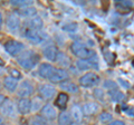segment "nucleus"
<instances>
[{
	"instance_id": "2",
	"label": "nucleus",
	"mask_w": 134,
	"mask_h": 125,
	"mask_svg": "<svg viewBox=\"0 0 134 125\" xmlns=\"http://www.w3.org/2000/svg\"><path fill=\"white\" fill-rule=\"evenodd\" d=\"M70 50L79 59H91L92 57H94L96 55L94 50L87 48L85 45H83L81 43H73L72 46H70Z\"/></svg>"
},
{
	"instance_id": "42",
	"label": "nucleus",
	"mask_w": 134,
	"mask_h": 125,
	"mask_svg": "<svg viewBox=\"0 0 134 125\" xmlns=\"http://www.w3.org/2000/svg\"><path fill=\"white\" fill-rule=\"evenodd\" d=\"M0 88H1V82H0Z\"/></svg>"
},
{
	"instance_id": "38",
	"label": "nucleus",
	"mask_w": 134,
	"mask_h": 125,
	"mask_svg": "<svg viewBox=\"0 0 134 125\" xmlns=\"http://www.w3.org/2000/svg\"><path fill=\"white\" fill-rule=\"evenodd\" d=\"M127 114H130V115L134 116V108H131V110H130V111H127Z\"/></svg>"
},
{
	"instance_id": "8",
	"label": "nucleus",
	"mask_w": 134,
	"mask_h": 125,
	"mask_svg": "<svg viewBox=\"0 0 134 125\" xmlns=\"http://www.w3.org/2000/svg\"><path fill=\"white\" fill-rule=\"evenodd\" d=\"M69 77V74L68 72H67L66 69L64 68H56L55 72H54V74L52 75V77L49 78V82L52 83H63L68 79Z\"/></svg>"
},
{
	"instance_id": "9",
	"label": "nucleus",
	"mask_w": 134,
	"mask_h": 125,
	"mask_svg": "<svg viewBox=\"0 0 134 125\" xmlns=\"http://www.w3.org/2000/svg\"><path fill=\"white\" fill-rule=\"evenodd\" d=\"M40 114L47 121H54L57 117V112L56 108L54 107L52 104H45L44 107L40 110Z\"/></svg>"
},
{
	"instance_id": "41",
	"label": "nucleus",
	"mask_w": 134,
	"mask_h": 125,
	"mask_svg": "<svg viewBox=\"0 0 134 125\" xmlns=\"http://www.w3.org/2000/svg\"><path fill=\"white\" fill-rule=\"evenodd\" d=\"M0 125H7V124H5V123H2V124H0Z\"/></svg>"
},
{
	"instance_id": "37",
	"label": "nucleus",
	"mask_w": 134,
	"mask_h": 125,
	"mask_svg": "<svg viewBox=\"0 0 134 125\" xmlns=\"http://www.w3.org/2000/svg\"><path fill=\"white\" fill-rule=\"evenodd\" d=\"M2 24H3V17H2V14L0 12V30L2 29Z\"/></svg>"
},
{
	"instance_id": "21",
	"label": "nucleus",
	"mask_w": 134,
	"mask_h": 125,
	"mask_svg": "<svg viewBox=\"0 0 134 125\" xmlns=\"http://www.w3.org/2000/svg\"><path fill=\"white\" fill-rule=\"evenodd\" d=\"M17 14H18L19 16H21V17L24 18H32L35 17L36 14H37V9L35 7H26V8H23V9H20L17 11Z\"/></svg>"
},
{
	"instance_id": "31",
	"label": "nucleus",
	"mask_w": 134,
	"mask_h": 125,
	"mask_svg": "<svg viewBox=\"0 0 134 125\" xmlns=\"http://www.w3.org/2000/svg\"><path fill=\"white\" fill-rule=\"evenodd\" d=\"M133 6V2L131 1H119L116 2V7H124L126 8V9H130Z\"/></svg>"
},
{
	"instance_id": "29",
	"label": "nucleus",
	"mask_w": 134,
	"mask_h": 125,
	"mask_svg": "<svg viewBox=\"0 0 134 125\" xmlns=\"http://www.w3.org/2000/svg\"><path fill=\"white\" fill-rule=\"evenodd\" d=\"M104 87L107 88L108 90H113V89H117V84L113 81H105L104 82Z\"/></svg>"
},
{
	"instance_id": "30",
	"label": "nucleus",
	"mask_w": 134,
	"mask_h": 125,
	"mask_svg": "<svg viewBox=\"0 0 134 125\" xmlns=\"http://www.w3.org/2000/svg\"><path fill=\"white\" fill-rule=\"evenodd\" d=\"M63 29L66 31H69V32H73V31H76L77 30V24L72 22V24H68V25H65Z\"/></svg>"
},
{
	"instance_id": "26",
	"label": "nucleus",
	"mask_w": 134,
	"mask_h": 125,
	"mask_svg": "<svg viewBox=\"0 0 134 125\" xmlns=\"http://www.w3.org/2000/svg\"><path fill=\"white\" fill-rule=\"evenodd\" d=\"M10 3L11 6L17 7L19 9H23V8H26V7H30L32 5V1H29V0H12Z\"/></svg>"
},
{
	"instance_id": "15",
	"label": "nucleus",
	"mask_w": 134,
	"mask_h": 125,
	"mask_svg": "<svg viewBox=\"0 0 134 125\" xmlns=\"http://www.w3.org/2000/svg\"><path fill=\"white\" fill-rule=\"evenodd\" d=\"M17 111L20 114H28L31 111V101L29 98H21L19 99L18 104H17Z\"/></svg>"
},
{
	"instance_id": "11",
	"label": "nucleus",
	"mask_w": 134,
	"mask_h": 125,
	"mask_svg": "<svg viewBox=\"0 0 134 125\" xmlns=\"http://www.w3.org/2000/svg\"><path fill=\"white\" fill-rule=\"evenodd\" d=\"M6 26L8 28V30H10V31H17V30H19V28H20V19L18 16H16L14 14H11L9 15L7 17V20H6Z\"/></svg>"
},
{
	"instance_id": "18",
	"label": "nucleus",
	"mask_w": 134,
	"mask_h": 125,
	"mask_svg": "<svg viewBox=\"0 0 134 125\" xmlns=\"http://www.w3.org/2000/svg\"><path fill=\"white\" fill-rule=\"evenodd\" d=\"M70 116L73 118V122L75 123H82V121L84 118V113H83V110L79 105H73L72 106V110H70Z\"/></svg>"
},
{
	"instance_id": "5",
	"label": "nucleus",
	"mask_w": 134,
	"mask_h": 125,
	"mask_svg": "<svg viewBox=\"0 0 134 125\" xmlns=\"http://www.w3.org/2000/svg\"><path fill=\"white\" fill-rule=\"evenodd\" d=\"M6 52L11 56H18L25 49V45L17 40H9L5 44Z\"/></svg>"
},
{
	"instance_id": "12",
	"label": "nucleus",
	"mask_w": 134,
	"mask_h": 125,
	"mask_svg": "<svg viewBox=\"0 0 134 125\" xmlns=\"http://www.w3.org/2000/svg\"><path fill=\"white\" fill-rule=\"evenodd\" d=\"M58 54H59V50H58V48L54 45L47 46L46 48H44V52H43L44 57L49 61H56Z\"/></svg>"
},
{
	"instance_id": "20",
	"label": "nucleus",
	"mask_w": 134,
	"mask_h": 125,
	"mask_svg": "<svg viewBox=\"0 0 134 125\" xmlns=\"http://www.w3.org/2000/svg\"><path fill=\"white\" fill-rule=\"evenodd\" d=\"M3 86L6 87L7 90L15 92L19 86L18 79H16V78L11 77V76H7V77H5V79H3Z\"/></svg>"
},
{
	"instance_id": "4",
	"label": "nucleus",
	"mask_w": 134,
	"mask_h": 125,
	"mask_svg": "<svg viewBox=\"0 0 134 125\" xmlns=\"http://www.w3.org/2000/svg\"><path fill=\"white\" fill-rule=\"evenodd\" d=\"M24 35L31 44H35V45L41 44L47 38L46 32H44L43 30H32V29H27V28H25Z\"/></svg>"
},
{
	"instance_id": "36",
	"label": "nucleus",
	"mask_w": 134,
	"mask_h": 125,
	"mask_svg": "<svg viewBox=\"0 0 134 125\" xmlns=\"http://www.w3.org/2000/svg\"><path fill=\"white\" fill-rule=\"evenodd\" d=\"M6 102V97H5V95H2V94H0V106H2L3 105V103Z\"/></svg>"
},
{
	"instance_id": "39",
	"label": "nucleus",
	"mask_w": 134,
	"mask_h": 125,
	"mask_svg": "<svg viewBox=\"0 0 134 125\" xmlns=\"http://www.w3.org/2000/svg\"><path fill=\"white\" fill-rule=\"evenodd\" d=\"M2 123H3V118L0 116V124H2Z\"/></svg>"
},
{
	"instance_id": "17",
	"label": "nucleus",
	"mask_w": 134,
	"mask_h": 125,
	"mask_svg": "<svg viewBox=\"0 0 134 125\" xmlns=\"http://www.w3.org/2000/svg\"><path fill=\"white\" fill-rule=\"evenodd\" d=\"M99 108H100V106L96 102H88V103L84 104V105L82 106L84 115H87V116L96 114L99 111Z\"/></svg>"
},
{
	"instance_id": "33",
	"label": "nucleus",
	"mask_w": 134,
	"mask_h": 125,
	"mask_svg": "<svg viewBox=\"0 0 134 125\" xmlns=\"http://www.w3.org/2000/svg\"><path fill=\"white\" fill-rule=\"evenodd\" d=\"M10 76L16 78V79H19V78L21 77V74H20L19 70H17V69H10Z\"/></svg>"
},
{
	"instance_id": "7",
	"label": "nucleus",
	"mask_w": 134,
	"mask_h": 125,
	"mask_svg": "<svg viewBox=\"0 0 134 125\" xmlns=\"http://www.w3.org/2000/svg\"><path fill=\"white\" fill-rule=\"evenodd\" d=\"M34 93V85L29 81H24L21 84L18 86L17 94L21 98H28Z\"/></svg>"
},
{
	"instance_id": "32",
	"label": "nucleus",
	"mask_w": 134,
	"mask_h": 125,
	"mask_svg": "<svg viewBox=\"0 0 134 125\" xmlns=\"http://www.w3.org/2000/svg\"><path fill=\"white\" fill-rule=\"evenodd\" d=\"M94 95H95L96 98L99 99V101H104V93H103L102 89H95L94 90Z\"/></svg>"
},
{
	"instance_id": "1",
	"label": "nucleus",
	"mask_w": 134,
	"mask_h": 125,
	"mask_svg": "<svg viewBox=\"0 0 134 125\" xmlns=\"http://www.w3.org/2000/svg\"><path fill=\"white\" fill-rule=\"evenodd\" d=\"M18 64L25 69H32L39 62V55L32 52H26L17 58Z\"/></svg>"
},
{
	"instance_id": "28",
	"label": "nucleus",
	"mask_w": 134,
	"mask_h": 125,
	"mask_svg": "<svg viewBox=\"0 0 134 125\" xmlns=\"http://www.w3.org/2000/svg\"><path fill=\"white\" fill-rule=\"evenodd\" d=\"M98 121L102 124H110L113 121V115L111 113H107V112H103V113L99 114Z\"/></svg>"
},
{
	"instance_id": "22",
	"label": "nucleus",
	"mask_w": 134,
	"mask_h": 125,
	"mask_svg": "<svg viewBox=\"0 0 134 125\" xmlns=\"http://www.w3.org/2000/svg\"><path fill=\"white\" fill-rule=\"evenodd\" d=\"M58 125H72L73 124V118L70 116V113L66 111H63L62 113L58 115Z\"/></svg>"
},
{
	"instance_id": "10",
	"label": "nucleus",
	"mask_w": 134,
	"mask_h": 125,
	"mask_svg": "<svg viewBox=\"0 0 134 125\" xmlns=\"http://www.w3.org/2000/svg\"><path fill=\"white\" fill-rule=\"evenodd\" d=\"M55 67L50 64H47V62H44V64H40L38 67V75L40 77L45 78V79H49L52 77V75L55 72Z\"/></svg>"
},
{
	"instance_id": "16",
	"label": "nucleus",
	"mask_w": 134,
	"mask_h": 125,
	"mask_svg": "<svg viewBox=\"0 0 134 125\" xmlns=\"http://www.w3.org/2000/svg\"><path fill=\"white\" fill-rule=\"evenodd\" d=\"M44 26L43 19L38 16H35L30 19H28L26 21V28L27 29H32V30H41V28Z\"/></svg>"
},
{
	"instance_id": "25",
	"label": "nucleus",
	"mask_w": 134,
	"mask_h": 125,
	"mask_svg": "<svg viewBox=\"0 0 134 125\" xmlns=\"http://www.w3.org/2000/svg\"><path fill=\"white\" fill-rule=\"evenodd\" d=\"M44 106H43V98L40 96H37V97H34L31 99V111L32 112H37L41 110Z\"/></svg>"
},
{
	"instance_id": "13",
	"label": "nucleus",
	"mask_w": 134,
	"mask_h": 125,
	"mask_svg": "<svg viewBox=\"0 0 134 125\" xmlns=\"http://www.w3.org/2000/svg\"><path fill=\"white\" fill-rule=\"evenodd\" d=\"M94 58H96V55L92 57L91 59H79L76 61V66L79 70H90L91 68H97V62H94Z\"/></svg>"
},
{
	"instance_id": "24",
	"label": "nucleus",
	"mask_w": 134,
	"mask_h": 125,
	"mask_svg": "<svg viewBox=\"0 0 134 125\" xmlns=\"http://www.w3.org/2000/svg\"><path fill=\"white\" fill-rule=\"evenodd\" d=\"M68 103V95L66 93H59L56 99V105L60 108V110H65Z\"/></svg>"
},
{
	"instance_id": "6",
	"label": "nucleus",
	"mask_w": 134,
	"mask_h": 125,
	"mask_svg": "<svg viewBox=\"0 0 134 125\" xmlns=\"http://www.w3.org/2000/svg\"><path fill=\"white\" fill-rule=\"evenodd\" d=\"M38 93L41 98L52 99L56 94V88L52 84H43L38 87Z\"/></svg>"
},
{
	"instance_id": "3",
	"label": "nucleus",
	"mask_w": 134,
	"mask_h": 125,
	"mask_svg": "<svg viewBox=\"0 0 134 125\" xmlns=\"http://www.w3.org/2000/svg\"><path fill=\"white\" fill-rule=\"evenodd\" d=\"M100 78L96 73H87L84 74L83 76L79 77L78 83L82 87H86V88H90V87H95L99 84Z\"/></svg>"
},
{
	"instance_id": "34",
	"label": "nucleus",
	"mask_w": 134,
	"mask_h": 125,
	"mask_svg": "<svg viewBox=\"0 0 134 125\" xmlns=\"http://www.w3.org/2000/svg\"><path fill=\"white\" fill-rule=\"evenodd\" d=\"M107 125H125V123L121 120H115V121H112V122Z\"/></svg>"
},
{
	"instance_id": "23",
	"label": "nucleus",
	"mask_w": 134,
	"mask_h": 125,
	"mask_svg": "<svg viewBox=\"0 0 134 125\" xmlns=\"http://www.w3.org/2000/svg\"><path fill=\"white\" fill-rule=\"evenodd\" d=\"M108 96L111 97V101L113 102H123L125 99V95L119 89H113V90H108Z\"/></svg>"
},
{
	"instance_id": "14",
	"label": "nucleus",
	"mask_w": 134,
	"mask_h": 125,
	"mask_svg": "<svg viewBox=\"0 0 134 125\" xmlns=\"http://www.w3.org/2000/svg\"><path fill=\"white\" fill-rule=\"evenodd\" d=\"M16 111H17V107L15 105V103L11 101H6L1 106V113L2 115L7 116V117H14L16 114Z\"/></svg>"
},
{
	"instance_id": "35",
	"label": "nucleus",
	"mask_w": 134,
	"mask_h": 125,
	"mask_svg": "<svg viewBox=\"0 0 134 125\" xmlns=\"http://www.w3.org/2000/svg\"><path fill=\"white\" fill-rule=\"evenodd\" d=\"M31 125H47L45 122H43L41 120H35L34 122L31 123Z\"/></svg>"
},
{
	"instance_id": "40",
	"label": "nucleus",
	"mask_w": 134,
	"mask_h": 125,
	"mask_svg": "<svg viewBox=\"0 0 134 125\" xmlns=\"http://www.w3.org/2000/svg\"><path fill=\"white\" fill-rule=\"evenodd\" d=\"M2 65H3V60L0 58V66H2Z\"/></svg>"
},
{
	"instance_id": "19",
	"label": "nucleus",
	"mask_w": 134,
	"mask_h": 125,
	"mask_svg": "<svg viewBox=\"0 0 134 125\" xmlns=\"http://www.w3.org/2000/svg\"><path fill=\"white\" fill-rule=\"evenodd\" d=\"M60 88L63 90H66L67 93H72V94H76L79 92V86L70 81H65L60 83Z\"/></svg>"
},
{
	"instance_id": "27",
	"label": "nucleus",
	"mask_w": 134,
	"mask_h": 125,
	"mask_svg": "<svg viewBox=\"0 0 134 125\" xmlns=\"http://www.w3.org/2000/svg\"><path fill=\"white\" fill-rule=\"evenodd\" d=\"M56 61H58V64L62 65V66H64V67H68V66H70V59L67 57V55H65L64 53L59 52Z\"/></svg>"
}]
</instances>
